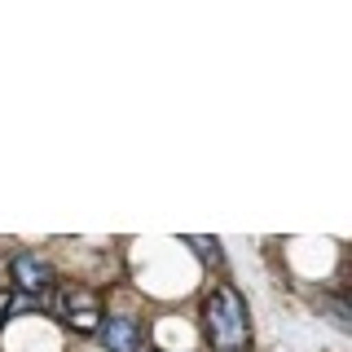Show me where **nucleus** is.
<instances>
[{"label": "nucleus", "mask_w": 352, "mask_h": 352, "mask_svg": "<svg viewBox=\"0 0 352 352\" xmlns=\"http://www.w3.org/2000/svg\"><path fill=\"white\" fill-rule=\"evenodd\" d=\"M9 291H18V295H44V291H53L58 286V273H53V264L36 256V251H18V256H9Z\"/></svg>", "instance_id": "2"}, {"label": "nucleus", "mask_w": 352, "mask_h": 352, "mask_svg": "<svg viewBox=\"0 0 352 352\" xmlns=\"http://www.w3.org/2000/svg\"><path fill=\"white\" fill-rule=\"evenodd\" d=\"M62 322L75 330V335H97L102 330V300H97L93 291H84V286H66L62 291Z\"/></svg>", "instance_id": "3"}, {"label": "nucleus", "mask_w": 352, "mask_h": 352, "mask_svg": "<svg viewBox=\"0 0 352 352\" xmlns=\"http://www.w3.org/2000/svg\"><path fill=\"white\" fill-rule=\"evenodd\" d=\"M18 304H22L18 291H9V286H5V291H0V335L9 330V322H14V308H18Z\"/></svg>", "instance_id": "6"}, {"label": "nucleus", "mask_w": 352, "mask_h": 352, "mask_svg": "<svg viewBox=\"0 0 352 352\" xmlns=\"http://www.w3.org/2000/svg\"><path fill=\"white\" fill-rule=\"evenodd\" d=\"M322 304H326V313H330V322H335V330H352V317H348V304L339 300V295H322Z\"/></svg>", "instance_id": "5"}, {"label": "nucleus", "mask_w": 352, "mask_h": 352, "mask_svg": "<svg viewBox=\"0 0 352 352\" xmlns=\"http://www.w3.org/2000/svg\"><path fill=\"white\" fill-rule=\"evenodd\" d=\"M198 330H203L212 352H251V304L229 278H220L203 291Z\"/></svg>", "instance_id": "1"}, {"label": "nucleus", "mask_w": 352, "mask_h": 352, "mask_svg": "<svg viewBox=\"0 0 352 352\" xmlns=\"http://www.w3.org/2000/svg\"><path fill=\"white\" fill-rule=\"evenodd\" d=\"M97 335H102L106 352H141L146 348V322L132 313H106Z\"/></svg>", "instance_id": "4"}]
</instances>
